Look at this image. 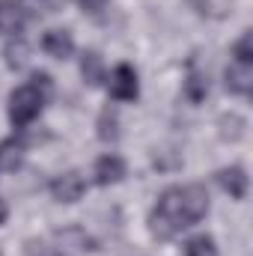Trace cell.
I'll return each instance as SVG.
<instances>
[{
    "mask_svg": "<svg viewBox=\"0 0 253 256\" xmlns=\"http://www.w3.org/2000/svg\"><path fill=\"white\" fill-rule=\"evenodd\" d=\"M206 212H208V191L202 185H176L158 196L149 214V230L158 238H173L182 230L200 224Z\"/></svg>",
    "mask_w": 253,
    "mask_h": 256,
    "instance_id": "cell-1",
    "label": "cell"
},
{
    "mask_svg": "<svg viewBox=\"0 0 253 256\" xmlns=\"http://www.w3.org/2000/svg\"><path fill=\"white\" fill-rule=\"evenodd\" d=\"M48 92H51V78L48 74H33V84L18 86L9 96V120H12V126L15 128L30 126L42 114Z\"/></svg>",
    "mask_w": 253,
    "mask_h": 256,
    "instance_id": "cell-2",
    "label": "cell"
},
{
    "mask_svg": "<svg viewBox=\"0 0 253 256\" xmlns=\"http://www.w3.org/2000/svg\"><path fill=\"white\" fill-rule=\"evenodd\" d=\"M137 92H140V86H137V72L128 63H120L114 68V74H110V96H114L116 102H134Z\"/></svg>",
    "mask_w": 253,
    "mask_h": 256,
    "instance_id": "cell-3",
    "label": "cell"
},
{
    "mask_svg": "<svg viewBox=\"0 0 253 256\" xmlns=\"http://www.w3.org/2000/svg\"><path fill=\"white\" fill-rule=\"evenodd\" d=\"M84 191H86V182L80 173H63L51 182V194L57 202H78L84 196Z\"/></svg>",
    "mask_w": 253,
    "mask_h": 256,
    "instance_id": "cell-4",
    "label": "cell"
},
{
    "mask_svg": "<svg viewBox=\"0 0 253 256\" xmlns=\"http://www.w3.org/2000/svg\"><path fill=\"white\" fill-rule=\"evenodd\" d=\"M24 9L15 3V0H0V33L3 36H18L24 30Z\"/></svg>",
    "mask_w": 253,
    "mask_h": 256,
    "instance_id": "cell-5",
    "label": "cell"
},
{
    "mask_svg": "<svg viewBox=\"0 0 253 256\" xmlns=\"http://www.w3.org/2000/svg\"><path fill=\"white\" fill-rule=\"evenodd\" d=\"M126 176V161L120 155H104L96 161V182L98 185H116Z\"/></svg>",
    "mask_w": 253,
    "mask_h": 256,
    "instance_id": "cell-6",
    "label": "cell"
},
{
    "mask_svg": "<svg viewBox=\"0 0 253 256\" xmlns=\"http://www.w3.org/2000/svg\"><path fill=\"white\" fill-rule=\"evenodd\" d=\"M218 182H220V188L230 194L232 200H244V196H248V173H244L242 167H226V170H220V173H218Z\"/></svg>",
    "mask_w": 253,
    "mask_h": 256,
    "instance_id": "cell-7",
    "label": "cell"
},
{
    "mask_svg": "<svg viewBox=\"0 0 253 256\" xmlns=\"http://www.w3.org/2000/svg\"><path fill=\"white\" fill-rule=\"evenodd\" d=\"M42 51H45V54H51V57H57V60L72 57V51H74L72 33H66V30H48V33H45V39H42Z\"/></svg>",
    "mask_w": 253,
    "mask_h": 256,
    "instance_id": "cell-8",
    "label": "cell"
},
{
    "mask_svg": "<svg viewBox=\"0 0 253 256\" xmlns=\"http://www.w3.org/2000/svg\"><path fill=\"white\" fill-rule=\"evenodd\" d=\"M226 90L236 96H250L253 90V66L232 63L226 68Z\"/></svg>",
    "mask_w": 253,
    "mask_h": 256,
    "instance_id": "cell-9",
    "label": "cell"
},
{
    "mask_svg": "<svg viewBox=\"0 0 253 256\" xmlns=\"http://www.w3.org/2000/svg\"><path fill=\"white\" fill-rule=\"evenodd\" d=\"M21 164H24V143L18 137H6L0 143V170L15 173Z\"/></svg>",
    "mask_w": 253,
    "mask_h": 256,
    "instance_id": "cell-10",
    "label": "cell"
},
{
    "mask_svg": "<svg viewBox=\"0 0 253 256\" xmlns=\"http://www.w3.org/2000/svg\"><path fill=\"white\" fill-rule=\"evenodd\" d=\"M80 74H84V80H86L90 86H98V84L104 80L102 57H98L96 51H86V54H84V60H80Z\"/></svg>",
    "mask_w": 253,
    "mask_h": 256,
    "instance_id": "cell-11",
    "label": "cell"
},
{
    "mask_svg": "<svg viewBox=\"0 0 253 256\" xmlns=\"http://www.w3.org/2000/svg\"><path fill=\"white\" fill-rule=\"evenodd\" d=\"M185 92H188L190 102H202L208 96V78L200 74V72H190L188 80H185Z\"/></svg>",
    "mask_w": 253,
    "mask_h": 256,
    "instance_id": "cell-12",
    "label": "cell"
},
{
    "mask_svg": "<svg viewBox=\"0 0 253 256\" xmlns=\"http://www.w3.org/2000/svg\"><path fill=\"white\" fill-rule=\"evenodd\" d=\"M185 256H218V248H214L212 236H194L185 244Z\"/></svg>",
    "mask_w": 253,
    "mask_h": 256,
    "instance_id": "cell-13",
    "label": "cell"
},
{
    "mask_svg": "<svg viewBox=\"0 0 253 256\" xmlns=\"http://www.w3.org/2000/svg\"><path fill=\"white\" fill-rule=\"evenodd\" d=\"M98 137H102V140H116V137H120L114 108H104V110H102V116H98Z\"/></svg>",
    "mask_w": 253,
    "mask_h": 256,
    "instance_id": "cell-14",
    "label": "cell"
},
{
    "mask_svg": "<svg viewBox=\"0 0 253 256\" xmlns=\"http://www.w3.org/2000/svg\"><path fill=\"white\" fill-rule=\"evenodd\" d=\"M232 57H236V63H242V66H253V36L250 33H244L232 45Z\"/></svg>",
    "mask_w": 253,
    "mask_h": 256,
    "instance_id": "cell-15",
    "label": "cell"
},
{
    "mask_svg": "<svg viewBox=\"0 0 253 256\" xmlns=\"http://www.w3.org/2000/svg\"><path fill=\"white\" fill-rule=\"evenodd\" d=\"M6 63H9V68H21V66L27 63V45L18 39L15 45L9 42L6 45Z\"/></svg>",
    "mask_w": 253,
    "mask_h": 256,
    "instance_id": "cell-16",
    "label": "cell"
},
{
    "mask_svg": "<svg viewBox=\"0 0 253 256\" xmlns=\"http://www.w3.org/2000/svg\"><path fill=\"white\" fill-rule=\"evenodd\" d=\"M27 256H60V254L51 250V248H45V244H39V242H30L27 244Z\"/></svg>",
    "mask_w": 253,
    "mask_h": 256,
    "instance_id": "cell-17",
    "label": "cell"
},
{
    "mask_svg": "<svg viewBox=\"0 0 253 256\" xmlns=\"http://www.w3.org/2000/svg\"><path fill=\"white\" fill-rule=\"evenodd\" d=\"M104 3H108V0H80V6H84L86 12H102Z\"/></svg>",
    "mask_w": 253,
    "mask_h": 256,
    "instance_id": "cell-18",
    "label": "cell"
},
{
    "mask_svg": "<svg viewBox=\"0 0 253 256\" xmlns=\"http://www.w3.org/2000/svg\"><path fill=\"white\" fill-rule=\"evenodd\" d=\"M3 220H6V202L0 200V226H3Z\"/></svg>",
    "mask_w": 253,
    "mask_h": 256,
    "instance_id": "cell-19",
    "label": "cell"
}]
</instances>
